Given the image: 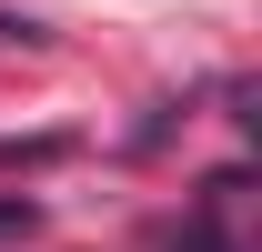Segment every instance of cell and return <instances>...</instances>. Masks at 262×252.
<instances>
[{
	"instance_id": "6da1fadb",
	"label": "cell",
	"mask_w": 262,
	"mask_h": 252,
	"mask_svg": "<svg viewBox=\"0 0 262 252\" xmlns=\"http://www.w3.org/2000/svg\"><path fill=\"white\" fill-rule=\"evenodd\" d=\"M40 232V202H20V192H0V242H31Z\"/></svg>"
},
{
	"instance_id": "7a4b0ae2",
	"label": "cell",
	"mask_w": 262,
	"mask_h": 252,
	"mask_svg": "<svg viewBox=\"0 0 262 252\" xmlns=\"http://www.w3.org/2000/svg\"><path fill=\"white\" fill-rule=\"evenodd\" d=\"M20 161H61V141L40 131V141H0V172H20Z\"/></svg>"
}]
</instances>
